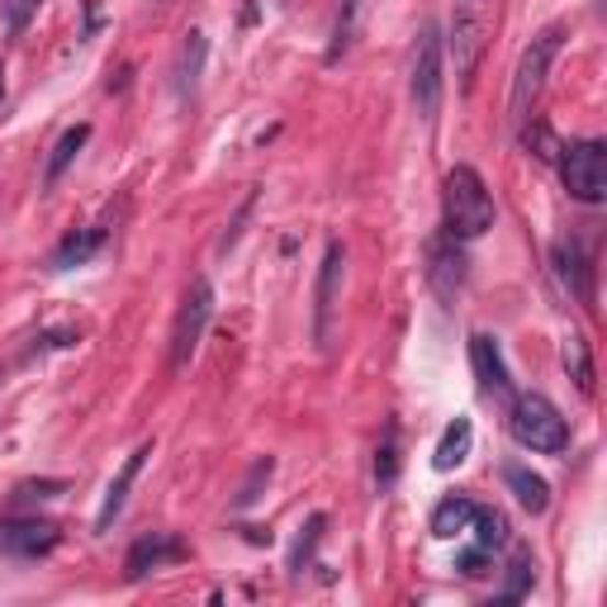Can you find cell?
Listing matches in <instances>:
<instances>
[{"label": "cell", "instance_id": "6da1fadb", "mask_svg": "<svg viewBox=\"0 0 607 607\" xmlns=\"http://www.w3.org/2000/svg\"><path fill=\"white\" fill-rule=\"evenodd\" d=\"M498 209H494V195L484 186V176L475 166H451L446 180H442V223H446V238L455 242H470V238H484L494 228Z\"/></svg>", "mask_w": 607, "mask_h": 607}, {"label": "cell", "instance_id": "7a4b0ae2", "mask_svg": "<svg viewBox=\"0 0 607 607\" xmlns=\"http://www.w3.org/2000/svg\"><path fill=\"white\" fill-rule=\"evenodd\" d=\"M508 432H512V442L537 451V455H560L570 446V422L545 394H512L508 399Z\"/></svg>", "mask_w": 607, "mask_h": 607}, {"label": "cell", "instance_id": "3957f363", "mask_svg": "<svg viewBox=\"0 0 607 607\" xmlns=\"http://www.w3.org/2000/svg\"><path fill=\"white\" fill-rule=\"evenodd\" d=\"M570 29L565 24H545L541 34H531V43L522 48L518 57V71H512V96H508V114L512 124H522V119H531V104H537L541 86H545V71H551V63L560 57V43H565Z\"/></svg>", "mask_w": 607, "mask_h": 607}, {"label": "cell", "instance_id": "277c9868", "mask_svg": "<svg viewBox=\"0 0 607 607\" xmlns=\"http://www.w3.org/2000/svg\"><path fill=\"white\" fill-rule=\"evenodd\" d=\"M555 166H560V180H565V190L574 195V200L603 205V195H607V143H598V139L565 143Z\"/></svg>", "mask_w": 607, "mask_h": 607}, {"label": "cell", "instance_id": "5b68a950", "mask_svg": "<svg viewBox=\"0 0 607 607\" xmlns=\"http://www.w3.org/2000/svg\"><path fill=\"white\" fill-rule=\"evenodd\" d=\"M209 318H214V285H209L205 276H195L186 285V299H180L176 323H172V371H186L195 361V352H200V342H205Z\"/></svg>", "mask_w": 607, "mask_h": 607}, {"label": "cell", "instance_id": "8992f818", "mask_svg": "<svg viewBox=\"0 0 607 607\" xmlns=\"http://www.w3.org/2000/svg\"><path fill=\"white\" fill-rule=\"evenodd\" d=\"M413 104L422 119L437 114V104H442V90H446V67H442V34H437V24H422L418 34V48H413Z\"/></svg>", "mask_w": 607, "mask_h": 607}, {"label": "cell", "instance_id": "52a82bcc", "mask_svg": "<svg viewBox=\"0 0 607 607\" xmlns=\"http://www.w3.org/2000/svg\"><path fill=\"white\" fill-rule=\"evenodd\" d=\"M342 271H346V252H342V242H328L323 266H318V290H313V342H318V346H328V342H332V318H338Z\"/></svg>", "mask_w": 607, "mask_h": 607}, {"label": "cell", "instance_id": "ba28073f", "mask_svg": "<svg viewBox=\"0 0 607 607\" xmlns=\"http://www.w3.org/2000/svg\"><path fill=\"white\" fill-rule=\"evenodd\" d=\"M551 271H555V280L565 285V295H574L580 304L594 309V256L584 252L580 238H555L551 242Z\"/></svg>", "mask_w": 607, "mask_h": 607}, {"label": "cell", "instance_id": "9c48e42d", "mask_svg": "<svg viewBox=\"0 0 607 607\" xmlns=\"http://www.w3.org/2000/svg\"><path fill=\"white\" fill-rule=\"evenodd\" d=\"M428 285L442 304H455V295L465 290V252L455 238H437L428 247Z\"/></svg>", "mask_w": 607, "mask_h": 607}, {"label": "cell", "instance_id": "30bf717a", "mask_svg": "<svg viewBox=\"0 0 607 607\" xmlns=\"http://www.w3.org/2000/svg\"><path fill=\"white\" fill-rule=\"evenodd\" d=\"M484 34H489V24H484L479 14L455 10V20H451V53H455V76H461L465 90L475 86V67H479V53H484Z\"/></svg>", "mask_w": 607, "mask_h": 607}, {"label": "cell", "instance_id": "8fae6325", "mask_svg": "<svg viewBox=\"0 0 607 607\" xmlns=\"http://www.w3.org/2000/svg\"><path fill=\"white\" fill-rule=\"evenodd\" d=\"M176 560H186V541L172 537V531H152V537L133 541V551L124 560V574L129 580H143V574H152V570L176 565Z\"/></svg>", "mask_w": 607, "mask_h": 607}, {"label": "cell", "instance_id": "7c38bea8", "mask_svg": "<svg viewBox=\"0 0 607 607\" xmlns=\"http://www.w3.org/2000/svg\"><path fill=\"white\" fill-rule=\"evenodd\" d=\"M470 366H475L484 394H494V399H512V375H508L504 352H498V342L489 338V332H475V338H470Z\"/></svg>", "mask_w": 607, "mask_h": 607}, {"label": "cell", "instance_id": "4fadbf2b", "mask_svg": "<svg viewBox=\"0 0 607 607\" xmlns=\"http://www.w3.org/2000/svg\"><path fill=\"white\" fill-rule=\"evenodd\" d=\"M57 541H63V531L53 522H38V518L0 527V551L14 555V560H38V555H48Z\"/></svg>", "mask_w": 607, "mask_h": 607}, {"label": "cell", "instance_id": "5bb4252c", "mask_svg": "<svg viewBox=\"0 0 607 607\" xmlns=\"http://www.w3.org/2000/svg\"><path fill=\"white\" fill-rule=\"evenodd\" d=\"M147 455H152V442H143L124 465H119V475L110 479V489H104V504H100V512H96V531H110V527L119 522V512H124L129 494H133V484H139L143 465H147Z\"/></svg>", "mask_w": 607, "mask_h": 607}, {"label": "cell", "instance_id": "9a60e30c", "mask_svg": "<svg viewBox=\"0 0 607 607\" xmlns=\"http://www.w3.org/2000/svg\"><path fill=\"white\" fill-rule=\"evenodd\" d=\"M205 53H209V43H205V34H200V29H190V34L186 38H180V53H176V96L180 100H190L195 96V90H200V71H205Z\"/></svg>", "mask_w": 607, "mask_h": 607}, {"label": "cell", "instance_id": "2e32d148", "mask_svg": "<svg viewBox=\"0 0 607 607\" xmlns=\"http://www.w3.org/2000/svg\"><path fill=\"white\" fill-rule=\"evenodd\" d=\"M104 242H110V228H81V233H67L63 247L53 252V271H71V266H86L90 256H96Z\"/></svg>", "mask_w": 607, "mask_h": 607}, {"label": "cell", "instance_id": "e0dca14e", "mask_svg": "<svg viewBox=\"0 0 607 607\" xmlns=\"http://www.w3.org/2000/svg\"><path fill=\"white\" fill-rule=\"evenodd\" d=\"M475 508L479 504H470L465 494H446L442 504H437V512H432V537L451 541V537H461V531H470V522H475Z\"/></svg>", "mask_w": 607, "mask_h": 607}, {"label": "cell", "instance_id": "ac0fdd59", "mask_svg": "<svg viewBox=\"0 0 607 607\" xmlns=\"http://www.w3.org/2000/svg\"><path fill=\"white\" fill-rule=\"evenodd\" d=\"M504 479H508V489L518 494V504L531 512V518H541V512L551 508V484H545L541 475H531L527 465H508Z\"/></svg>", "mask_w": 607, "mask_h": 607}, {"label": "cell", "instance_id": "d6986e66", "mask_svg": "<svg viewBox=\"0 0 607 607\" xmlns=\"http://www.w3.org/2000/svg\"><path fill=\"white\" fill-rule=\"evenodd\" d=\"M86 139H90V124H71L63 139H57V147H53V157H48V166H43V190H53L57 180L67 176V166L76 162V152L86 147Z\"/></svg>", "mask_w": 607, "mask_h": 607}, {"label": "cell", "instance_id": "ffe728a7", "mask_svg": "<svg viewBox=\"0 0 607 607\" xmlns=\"http://www.w3.org/2000/svg\"><path fill=\"white\" fill-rule=\"evenodd\" d=\"M531 584H537V555L527 551V545H518L504 570V588H498V603H518L531 594Z\"/></svg>", "mask_w": 607, "mask_h": 607}, {"label": "cell", "instance_id": "44dd1931", "mask_svg": "<svg viewBox=\"0 0 607 607\" xmlns=\"http://www.w3.org/2000/svg\"><path fill=\"white\" fill-rule=\"evenodd\" d=\"M470 446H475V422L470 418H455L451 428L442 432V442H437V455H432V465L437 470H455L470 455Z\"/></svg>", "mask_w": 607, "mask_h": 607}, {"label": "cell", "instance_id": "7402d4cb", "mask_svg": "<svg viewBox=\"0 0 607 607\" xmlns=\"http://www.w3.org/2000/svg\"><path fill=\"white\" fill-rule=\"evenodd\" d=\"M518 129H522V147L531 152V157H537V162H545V166H555L560 147H565V143L555 139V129L545 124V119H522Z\"/></svg>", "mask_w": 607, "mask_h": 607}, {"label": "cell", "instance_id": "603a6c76", "mask_svg": "<svg viewBox=\"0 0 607 607\" xmlns=\"http://www.w3.org/2000/svg\"><path fill=\"white\" fill-rule=\"evenodd\" d=\"M361 14H366V0H342V5H338V29H332L328 63H338V57L352 48V38H356V29H361Z\"/></svg>", "mask_w": 607, "mask_h": 607}, {"label": "cell", "instance_id": "cb8c5ba5", "mask_svg": "<svg viewBox=\"0 0 607 607\" xmlns=\"http://www.w3.org/2000/svg\"><path fill=\"white\" fill-rule=\"evenodd\" d=\"M323 527H328L323 512H313V518L304 522L299 541H295V551H290V574H304V570H309V560H313V551H318V541H323Z\"/></svg>", "mask_w": 607, "mask_h": 607}, {"label": "cell", "instance_id": "d4e9b609", "mask_svg": "<svg viewBox=\"0 0 607 607\" xmlns=\"http://www.w3.org/2000/svg\"><path fill=\"white\" fill-rule=\"evenodd\" d=\"M475 545H484V551H498V545L508 541V522H504V512H494V508H475Z\"/></svg>", "mask_w": 607, "mask_h": 607}, {"label": "cell", "instance_id": "484cf974", "mask_svg": "<svg viewBox=\"0 0 607 607\" xmlns=\"http://www.w3.org/2000/svg\"><path fill=\"white\" fill-rule=\"evenodd\" d=\"M565 371L574 375L580 394H594V361H588V342L584 338H570V346H565Z\"/></svg>", "mask_w": 607, "mask_h": 607}, {"label": "cell", "instance_id": "4316f807", "mask_svg": "<svg viewBox=\"0 0 607 607\" xmlns=\"http://www.w3.org/2000/svg\"><path fill=\"white\" fill-rule=\"evenodd\" d=\"M375 479H379V489H389L399 479V432L394 428H385V442L375 451Z\"/></svg>", "mask_w": 607, "mask_h": 607}, {"label": "cell", "instance_id": "83f0119b", "mask_svg": "<svg viewBox=\"0 0 607 607\" xmlns=\"http://www.w3.org/2000/svg\"><path fill=\"white\" fill-rule=\"evenodd\" d=\"M271 470H276V461H271V455H262V461H256L252 465V475H247V484H242V489H238V498H233V508L242 512V508H252L256 504V498H262V484L271 479Z\"/></svg>", "mask_w": 607, "mask_h": 607}, {"label": "cell", "instance_id": "f1b7e54d", "mask_svg": "<svg viewBox=\"0 0 607 607\" xmlns=\"http://www.w3.org/2000/svg\"><path fill=\"white\" fill-rule=\"evenodd\" d=\"M34 14H38V0H0V20H5L10 34H24Z\"/></svg>", "mask_w": 607, "mask_h": 607}, {"label": "cell", "instance_id": "f546056e", "mask_svg": "<svg viewBox=\"0 0 607 607\" xmlns=\"http://www.w3.org/2000/svg\"><path fill=\"white\" fill-rule=\"evenodd\" d=\"M252 205H256V190H247V200L238 205V214H233V223H228V233L219 238V252H228V247H238V238H242V223H247V214H252Z\"/></svg>", "mask_w": 607, "mask_h": 607}, {"label": "cell", "instance_id": "4dcf8cb0", "mask_svg": "<svg viewBox=\"0 0 607 607\" xmlns=\"http://www.w3.org/2000/svg\"><path fill=\"white\" fill-rule=\"evenodd\" d=\"M484 565H489V551H484V545H470V551H461V560H455V570L470 574V580H479Z\"/></svg>", "mask_w": 607, "mask_h": 607}]
</instances>
